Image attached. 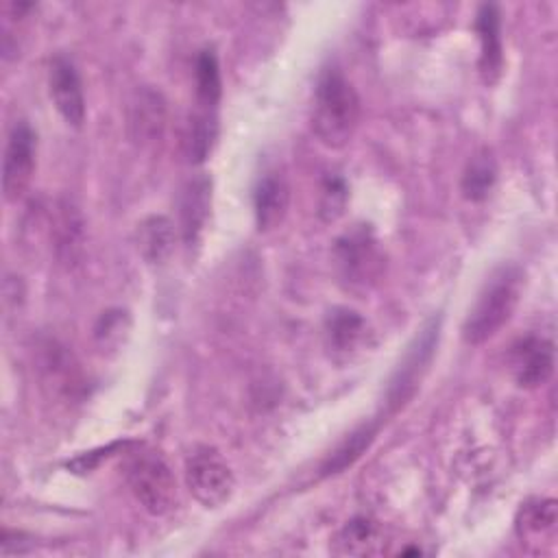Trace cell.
I'll list each match as a JSON object with an SVG mask.
<instances>
[{
	"mask_svg": "<svg viewBox=\"0 0 558 558\" xmlns=\"http://www.w3.org/2000/svg\"><path fill=\"white\" fill-rule=\"evenodd\" d=\"M556 525V501L554 499H534L527 501L517 519L521 534H545Z\"/></svg>",
	"mask_w": 558,
	"mask_h": 558,
	"instance_id": "cell-21",
	"label": "cell"
},
{
	"mask_svg": "<svg viewBox=\"0 0 558 558\" xmlns=\"http://www.w3.org/2000/svg\"><path fill=\"white\" fill-rule=\"evenodd\" d=\"M211 207V181L205 174L190 179L179 198V229L187 246H194L205 229Z\"/></svg>",
	"mask_w": 558,
	"mask_h": 558,
	"instance_id": "cell-10",
	"label": "cell"
},
{
	"mask_svg": "<svg viewBox=\"0 0 558 558\" xmlns=\"http://www.w3.org/2000/svg\"><path fill=\"white\" fill-rule=\"evenodd\" d=\"M360 120V98L338 68H325L314 96L312 126L316 137L329 148H342L355 133Z\"/></svg>",
	"mask_w": 558,
	"mask_h": 558,
	"instance_id": "cell-1",
	"label": "cell"
},
{
	"mask_svg": "<svg viewBox=\"0 0 558 558\" xmlns=\"http://www.w3.org/2000/svg\"><path fill=\"white\" fill-rule=\"evenodd\" d=\"M214 140H216V116L209 109H203L187 124V133L183 140L185 157L194 163L203 161L209 155Z\"/></svg>",
	"mask_w": 558,
	"mask_h": 558,
	"instance_id": "cell-18",
	"label": "cell"
},
{
	"mask_svg": "<svg viewBox=\"0 0 558 558\" xmlns=\"http://www.w3.org/2000/svg\"><path fill=\"white\" fill-rule=\"evenodd\" d=\"M50 96L54 100L57 111L63 116V120L72 126H81L85 120V96L81 76L76 72V65L68 57H54L50 63Z\"/></svg>",
	"mask_w": 558,
	"mask_h": 558,
	"instance_id": "cell-9",
	"label": "cell"
},
{
	"mask_svg": "<svg viewBox=\"0 0 558 558\" xmlns=\"http://www.w3.org/2000/svg\"><path fill=\"white\" fill-rule=\"evenodd\" d=\"M137 248L150 264H161L174 248V227L166 216H148L137 225Z\"/></svg>",
	"mask_w": 558,
	"mask_h": 558,
	"instance_id": "cell-14",
	"label": "cell"
},
{
	"mask_svg": "<svg viewBox=\"0 0 558 558\" xmlns=\"http://www.w3.org/2000/svg\"><path fill=\"white\" fill-rule=\"evenodd\" d=\"M375 434H377V425H373V423H364L357 429H353L325 460V464L320 469L323 475H336V473H342L344 469H349L371 447V442L375 440Z\"/></svg>",
	"mask_w": 558,
	"mask_h": 558,
	"instance_id": "cell-16",
	"label": "cell"
},
{
	"mask_svg": "<svg viewBox=\"0 0 558 558\" xmlns=\"http://www.w3.org/2000/svg\"><path fill=\"white\" fill-rule=\"evenodd\" d=\"M497 179V163L488 148L475 153L462 174V194L469 201H484Z\"/></svg>",
	"mask_w": 558,
	"mask_h": 558,
	"instance_id": "cell-17",
	"label": "cell"
},
{
	"mask_svg": "<svg viewBox=\"0 0 558 558\" xmlns=\"http://www.w3.org/2000/svg\"><path fill=\"white\" fill-rule=\"evenodd\" d=\"M163 122H166V109H163L161 96L150 89L137 92V98L131 105V116H129V126L133 131V137L140 142H153L161 135Z\"/></svg>",
	"mask_w": 558,
	"mask_h": 558,
	"instance_id": "cell-13",
	"label": "cell"
},
{
	"mask_svg": "<svg viewBox=\"0 0 558 558\" xmlns=\"http://www.w3.org/2000/svg\"><path fill=\"white\" fill-rule=\"evenodd\" d=\"M523 290V272L514 264L499 266L477 294L473 310L469 312L462 338L469 344H482L493 338L514 314Z\"/></svg>",
	"mask_w": 558,
	"mask_h": 558,
	"instance_id": "cell-2",
	"label": "cell"
},
{
	"mask_svg": "<svg viewBox=\"0 0 558 558\" xmlns=\"http://www.w3.org/2000/svg\"><path fill=\"white\" fill-rule=\"evenodd\" d=\"M379 530L368 519L349 521L333 538L331 551L338 556H368L379 547Z\"/></svg>",
	"mask_w": 558,
	"mask_h": 558,
	"instance_id": "cell-15",
	"label": "cell"
},
{
	"mask_svg": "<svg viewBox=\"0 0 558 558\" xmlns=\"http://www.w3.org/2000/svg\"><path fill=\"white\" fill-rule=\"evenodd\" d=\"M475 31L480 35V70L486 83H493L501 70V35H499V11L495 4H484L477 11Z\"/></svg>",
	"mask_w": 558,
	"mask_h": 558,
	"instance_id": "cell-12",
	"label": "cell"
},
{
	"mask_svg": "<svg viewBox=\"0 0 558 558\" xmlns=\"http://www.w3.org/2000/svg\"><path fill=\"white\" fill-rule=\"evenodd\" d=\"M196 98L201 102L203 109L214 111L218 98H220V68H218V59L211 50H203L196 59Z\"/></svg>",
	"mask_w": 558,
	"mask_h": 558,
	"instance_id": "cell-19",
	"label": "cell"
},
{
	"mask_svg": "<svg viewBox=\"0 0 558 558\" xmlns=\"http://www.w3.org/2000/svg\"><path fill=\"white\" fill-rule=\"evenodd\" d=\"M336 262L340 275L351 286H366L375 281L384 268L381 253L368 229H353L336 244Z\"/></svg>",
	"mask_w": 558,
	"mask_h": 558,
	"instance_id": "cell-7",
	"label": "cell"
},
{
	"mask_svg": "<svg viewBox=\"0 0 558 558\" xmlns=\"http://www.w3.org/2000/svg\"><path fill=\"white\" fill-rule=\"evenodd\" d=\"M37 155V137L26 122H17L4 146L2 159V190L7 201H17L28 187L35 170Z\"/></svg>",
	"mask_w": 558,
	"mask_h": 558,
	"instance_id": "cell-6",
	"label": "cell"
},
{
	"mask_svg": "<svg viewBox=\"0 0 558 558\" xmlns=\"http://www.w3.org/2000/svg\"><path fill=\"white\" fill-rule=\"evenodd\" d=\"M438 329H440V320L432 318L429 323L423 325V329L416 333V338L408 347V351H405L399 368L390 377V386L386 390V405L390 412L403 408L412 399L416 388L421 386V379H423V375L434 357V349L438 344V333H440Z\"/></svg>",
	"mask_w": 558,
	"mask_h": 558,
	"instance_id": "cell-4",
	"label": "cell"
},
{
	"mask_svg": "<svg viewBox=\"0 0 558 558\" xmlns=\"http://www.w3.org/2000/svg\"><path fill=\"white\" fill-rule=\"evenodd\" d=\"M347 205V185L340 177H327L323 185V196H320V216L325 220H336Z\"/></svg>",
	"mask_w": 558,
	"mask_h": 558,
	"instance_id": "cell-22",
	"label": "cell"
},
{
	"mask_svg": "<svg viewBox=\"0 0 558 558\" xmlns=\"http://www.w3.org/2000/svg\"><path fill=\"white\" fill-rule=\"evenodd\" d=\"M185 482L190 493L205 508L222 506L235 488L229 464L216 449L198 447L185 462Z\"/></svg>",
	"mask_w": 558,
	"mask_h": 558,
	"instance_id": "cell-5",
	"label": "cell"
},
{
	"mask_svg": "<svg viewBox=\"0 0 558 558\" xmlns=\"http://www.w3.org/2000/svg\"><path fill=\"white\" fill-rule=\"evenodd\" d=\"M364 333V320L353 310H336L327 320V336L333 349H351Z\"/></svg>",
	"mask_w": 558,
	"mask_h": 558,
	"instance_id": "cell-20",
	"label": "cell"
},
{
	"mask_svg": "<svg viewBox=\"0 0 558 558\" xmlns=\"http://www.w3.org/2000/svg\"><path fill=\"white\" fill-rule=\"evenodd\" d=\"M126 484L137 504L159 517L177 504V482L168 462L157 451H137L126 462Z\"/></svg>",
	"mask_w": 558,
	"mask_h": 558,
	"instance_id": "cell-3",
	"label": "cell"
},
{
	"mask_svg": "<svg viewBox=\"0 0 558 558\" xmlns=\"http://www.w3.org/2000/svg\"><path fill=\"white\" fill-rule=\"evenodd\" d=\"M510 366L519 386H543L554 373V344L538 336H525L512 344Z\"/></svg>",
	"mask_w": 558,
	"mask_h": 558,
	"instance_id": "cell-8",
	"label": "cell"
},
{
	"mask_svg": "<svg viewBox=\"0 0 558 558\" xmlns=\"http://www.w3.org/2000/svg\"><path fill=\"white\" fill-rule=\"evenodd\" d=\"M288 201H290V192H288L286 179L279 172L264 174L253 194L257 229L259 231L275 229L286 216Z\"/></svg>",
	"mask_w": 558,
	"mask_h": 558,
	"instance_id": "cell-11",
	"label": "cell"
}]
</instances>
